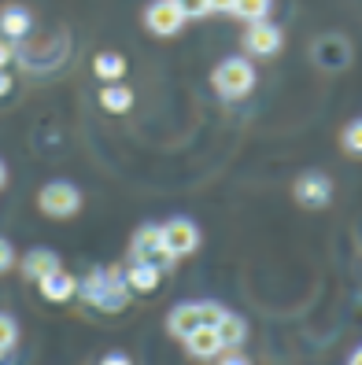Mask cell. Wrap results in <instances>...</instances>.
I'll return each instance as SVG.
<instances>
[{
	"instance_id": "obj_1",
	"label": "cell",
	"mask_w": 362,
	"mask_h": 365,
	"mask_svg": "<svg viewBox=\"0 0 362 365\" xmlns=\"http://www.w3.org/2000/svg\"><path fill=\"white\" fill-rule=\"evenodd\" d=\"M78 295H81L89 307H96V310L119 314V310H126V303H130L134 292L126 288L119 266H108V269L96 266V269H89V277H85V281H78Z\"/></svg>"
},
{
	"instance_id": "obj_2",
	"label": "cell",
	"mask_w": 362,
	"mask_h": 365,
	"mask_svg": "<svg viewBox=\"0 0 362 365\" xmlns=\"http://www.w3.org/2000/svg\"><path fill=\"white\" fill-rule=\"evenodd\" d=\"M211 89L226 100H244L251 89H255V67L251 59L244 56H229L222 59L215 71H211Z\"/></svg>"
},
{
	"instance_id": "obj_3",
	"label": "cell",
	"mask_w": 362,
	"mask_h": 365,
	"mask_svg": "<svg viewBox=\"0 0 362 365\" xmlns=\"http://www.w3.org/2000/svg\"><path fill=\"white\" fill-rule=\"evenodd\" d=\"M37 207H41V214H49V218L67 222V218H74V214L81 210V192L71 181H49L45 188L37 192Z\"/></svg>"
},
{
	"instance_id": "obj_4",
	"label": "cell",
	"mask_w": 362,
	"mask_h": 365,
	"mask_svg": "<svg viewBox=\"0 0 362 365\" xmlns=\"http://www.w3.org/2000/svg\"><path fill=\"white\" fill-rule=\"evenodd\" d=\"M130 262H148L159 273H170L178 259L159 244V225H141L134 232V240H130Z\"/></svg>"
},
{
	"instance_id": "obj_5",
	"label": "cell",
	"mask_w": 362,
	"mask_h": 365,
	"mask_svg": "<svg viewBox=\"0 0 362 365\" xmlns=\"http://www.w3.org/2000/svg\"><path fill=\"white\" fill-rule=\"evenodd\" d=\"M159 244L174 255V259H185L200 247V225L188 218H170L159 225Z\"/></svg>"
},
{
	"instance_id": "obj_6",
	"label": "cell",
	"mask_w": 362,
	"mask_h": 365,
	"mask_svg": "<svg viewBox=\"0 0 362 365\" xmlns=\"http://www.w3.org/2000/svg\"><path fill=\"white\" fill-rule=\"evenodd\" d=\"M292 196H296V203L307 207V210H322V207L333 203V181L322 174V170H307V174L296 178Z\"/></svg>"
},
{
	"instance_id": "obj_7",
	"label": "cell",
	"mask_w": 362,
	"mask_h": 365,
	"mask_svg": "<svg viewBox=\"0 0 362 365\" xmlns=\"http://www.w3.org/2000/svg\"><path fill=\"white\" fill-rule=\"evenodd\" d=\"M185 23L188 19L178 8V0H152V4L144 8V26H148V34H156V37H174V34H181Z\"/></svg>"
},
{
	"instance_id": "obj_8",
	"label": "cell",
	"mask_w": 362,
	"mask_h": 365,
	"mask_svg": "<svg viewBox=\"0 0 362 365\" xmlns=\"http://www.w3.org/2000/svg\"><path fill=\"white\" fill-rule=\"evenodd\" d=\"M285 48V30L273 26L270 19L263 23H248V34H244V52L248 56H259V59H270Z\"/></svg>"
},
{
	"instance_id": "obj_9",
	"label": "cell",
	"mask_w": 362,
	"mask_h": 365,
	"mask_svg": "<svg viewBox=\"0 0 362 365\" xmlns=\"http://www.w3.org/2000/svg\"><path fill=\"white\" fill-rule=\"evenodd\" d=\"M37 292L45 295V303H71L74 292H78V281H74V273H67V269L59 266V269H52L49 277H41Z\"/></svg>"
},
{
	"instance_id": "obj_10",
	"label": "cell",
	"mask_w": 362,
	"mask_h": 365,
	"mask_svg": "<svg viewBox=\"0 0 362 365\" xmlns=\"http://www.w3.org/2000/svg\"><path fill=\"white\" fill-rule=\"evenodd\" d=\"M181 343H185V351H188V354H193V358H203V361L222 354V339H218V332L211 329V325H196Z\"/></svg>"
},
{
	"instance_id": "obj_11",
	"label": "cell",
	"mask_w": 362,
	"mask_h": 365,
	"mask_svg": "<svg viewBox=\"0 0 362 365\" xmlns=\"http://www.w3.org/2000/svg\"><path fill=\"white\" fill-rule=\"evenodd\" d=\"M30 30H34V15L26 8L11 4V8L0 11V41H8V45H11V41H23Z\"/></svg>"
},
{
	"instance_id": "obj_12",
	"label": "cell",
	"mask_w": 362,
	"mask_h": 365,
	"mask_svg": "<svg viewBox=\"0 0 362 365\" xmlns=\"http://www.w3.org/2000/svg\"><path fill=\"white\" fill-rule=\"evenodd\" d=\"M19 269H23L26 281H34V284H37L41 277H49L52 269H59V255H56V251H49V247H34V251H26V255H23Z\"/></svg>"
},
{
	"instance_id": "obj_13",
	"label": "cell",
	"mask_w": 362,
	"mask_h": 365,
	"mask_svg": "<svg viewBox=\"0 0 362 365\" xmlns=\"http://www.w3.org/2000/svg\"><path fill=\"white\" fill-rule=\"evenodd\" d=\"M215 332H218V339H222V351H241L244 339H248V321H244L241 314L226 310V317L215 325Z\"/></svg>"
},
{
	"instance_id": "obj_14",
	"label": "cell",
	"mask_w": 362,
	"mask_h": 365,
	"mask_svg": "<svg viewBox=\"0 0 362 365\" xmlns=\"http://www.w3.org/2000/svg\"><path fill=\"white\" fill-rule=\"evenodd\" d=\"M122 281L130 292H156L159 281H163V273L156 266H148V262H130L122 269Z\"/></svg>"
},
{
	"instance_id": "obj_15",
	"label": "cell",
	"mask_w": 362,
	"mask_h": 365,
	"mask_svg": "<svg viewBox=\"0 0 362 365\" xmlns=\"http://www.w3.org/2000/svg\"><path fill=\"white\" fill-rule=\"evenodd\" d=\"M196 325H200V303H178L166 314V332L178 336V339H185Z\"/></svg>"
},
{
	"instance_id": "obj_16",
	"label": "cell",
	"mask_w": 362,
	"mask_h": 365,
	"mask_svg": "<svg viewBox=\"0 0 362 365\" xmlns=\"http://www.w3.org/2000/svg\"><path fill=\"white\" fill-rule=\"evenodd\" d=\"M93 74H96L104 85L122 81V78H126V56H122V52H96V56H93Z\"/></svg>"
},
{
	"instance_id": "obj_17",
	"label": "cell",
	"mask_w": 362,
	"mask_h": 365,
	"mask_svg": "<svg viewBox=\"0 0 362 365\" xmlns=\"http://www.w3.org/2000/svg\"><path fill=\"white\" fill-rule=\"evenodd\" d=\"M100 107H104V111H111V115H126L134 107V89H126L122 81L104 85V89H100Z\"/></svg>"
},
{
	"instance_id": "obj_18",
	"label": "cell",
	"mask_w": 362,
	"mask_h": 365,
	"mask_svg": "<svg viewBox=\"0 0 362 365\" xmlns=\"http://www.w3.org/2000/svg\"><path fill=\"white\" fill-rule=\"evenodd\" d=\"M273 11V0H233L229 15L241 19V23H263V19H270Z\"/></svg>"
},
{
	"instance_id": "obj_19",
	"label": "cell",
	"mask_w": 362,
	"mask_h": 365,
	"mask_svg": "<svg viewBox=\"0 0 362 365\" xmlns=\"http://www.w3.org/2000/svg\"><path fill=\"white\" fill-rule=\"evenodd\" d=\"M15 343H19V321L11 314H0V361L11 354Z\"/></svg>"
},
{
	"instance_id": "obj_20",
	"label": "cell",
	"mask_w": 362,
	"mask_h": 365,
	"mask_svg": "<svg viewBox=\"0 0 362 365\" xmlns=\"http://www.w3.org/2000/svg\"><path fill=\"white\" fill-rule=\"evenodd\" d=\"M344 152H348V155H358V152H362V122H358V118L344 130Z\"/></svg>"
},
{
	"instance_id": "obj_21",
	"label": "cell",
	"mask_w": 362,
	"mask_h": 365,
	"mask_svg": "<svg viewBox=\"0 0 362 365\" xmlns=\"http://www.w3.org/2000/svg\"><path fill=\"white\" fill-rule=\"evenodd\" d=\"M178 8L185 11V19H207L211 15V0H178Z\"/></svg>"
},
{
	"instance_id": "obj_22",
	"label": "cell",
	"mask_w": 362,
	"mask_h": 365,
	"mask_svg": "<svg viewBox=\"0 0 362 365\" xmlns=\"http://www.w3.org/2000/svg\"><path fill=\"white\" fill-rule=\"evenodd\" d=\"M11 266H15V247L4 240V236H0V277H4Z\"/></svg>"
},
{
	"instance_id": "obj_23",
	"label": "cell",
	"mask_w": 362,
	"mask_h": 365,
	"mask_svg": "<svg viewBox=\"0 0 362 365\" xmlns=\"http://www.w3.org/2000/svg\"><path fill=\"white\" fill-rule=\"evenodd\" d=\"M218 365H251V358H244L237 351H222V361Z\"/></svg>"
},
{
	"instance_id": "obj_24",
	"label": "cell",
	"mask_w": 362,
	"mask_h": 365,
	"mask_svg": "<svg viewBox=\"0 0 362 365\" xmlns=\"http://www.w3.org/2000/svg\"><path fill=\"white\" fill-rule=\"evenodd\" d=\"M100 365H134V361L126 358L122 351H115V354H104V361H100Z\"/></svg>"
},
{
	"instance_id": "obj_25",
	"label": "cell",
	"mask_w": 362,
	"mask_h": 365,
	"mask_svg": "<svg viewBox=\"0 0 362 365\" xmlns=\"http://www.w3.org/2000/svg\"><path fill=\"white\" fill-rule=\"evenodd\" d=\"M8 63H11V45H8V41H0V71H4Z\"/></svg>"
},
{
	"instance_id": "obj_26",
	"label": "cell",
	"mask_w": 362,
	"mask_h": 365,
	"mask_svg": "<svg viewBox=\"0 0 362 365\" xmlns=\"http://www.w3.org/2000/svg\"><path fill=\"white\" fill-rule=\"evenodd\" d=\"M8 93H11V74L0 71V96H8Z\"/></svg>"
},
{
	"instance_id": "obj_27",
	"label": "cell",
	"mask_w": 362,
	"mask_h": 365,
	"mask_svg": "<svg viewBox=\"0 0 362 365\" xmlns=\"http://www.w3.org/2000/svg\"><path fill=\"white\" fill-rule=\"evenodd\" d=\"M233 0H211V11H229Z\"/></svg>"
},
{
	"instance_id": "obj_28",
	"label": "cell",
	"mask_w": 362,
	"mask_h": 365,
	"mask_svg": "<svg viewBox=\"0 0 362 365\" xmlns=\"http://www.w3.org/2000/svg\"><path fill=\"white\" fill-rule=\"evenodd\" d=\"M8 185V166H4V159H0V188Z\"/></svg>"
},
{
	"instance_id": "obj_29",
	"label": "cell",
	"mask_w": 362,
	"mask_h": 365,
	"mask_svg": "<svg viewBox=\"0 0 362 365\" xmlns=\"http://www.w3.org/2000/svg\"><path fill=\"white\" fill-rule=\"evenodd\" d=\"M348 365H362V354H358V351H351V358H348Z\"/></svg>"
}]
</instances>
